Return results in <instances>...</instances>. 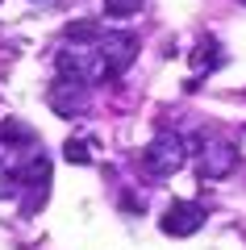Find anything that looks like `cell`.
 Listing matches in <instances>:
<instances>
[{
	"mask_svg": "<svg viewBox=\"0 0 246 250\" xmlns=\"http://www.w3.org/2000/svg\"><path fill=\"white\" fill-rule=\"evenodd\" d=\"M242 4H246V0H242Z\"/></svg>",
	"mask_w": 246,
	"mask_h": 250,
	"instance_id": "12",
	"label": "cell"
},
{
	"mask_svg": "<svg viewBox=\"0 0 246 250\" xmlns=\"http://www.w3.org/2000/svg\"><path fill=\"white\" fill-rule=\"evenodd\" d=\"M238 167V146L234 142H209L201 150V179H225L229 171Z\"/></svg>",
	"mask_w": 246,
	"mask_h": 250,
	"instance_id": "5",
	"label": "cell"
},
{
	"mask_svg": "<svg viewBox=\"0 0 246 250\" xmlns=\"http://www.w3.org/2000/svg\"><path fill=\"white\" fill-rule=\"evenodd\" d=\"M217 59H221V54H217V42H213V38H209V42H201V46H196V54H192L196 67H204V62H209V67H217Z\"/></svg>",
	"mask_w": 246,
	"mask_h": 250,
	"instance_id": "11",
	"label": "cell"
},
{
	"mask_svg": "<svg viewBox=\"0 0 246 250\" xmlns=\"http://www.w3.org/2000/svg\"><path fill=\"white\" fill-rule=\"evenodd\" d=\"M184 159H188V150H184V138H179V134H155V138H150V146L142 150L146 171H150V175H158V179L176 175V171L184 167Z\"/></svg>",
	"mask_w": 246,
	"mask_h": 250,
	"instance_id": "1",
	"label": "cell"
},
{
	"mask_svg": "<svg viewBox=\"0 0 246 250\" xmlns=\"http://www.w3.org/2000/svg\"><path fill=\"white\" fill-rule=\"evenodd\" d=\"M46 104H50L59 117H79L84 108H88V83L71 80V75H59V80L46 88Z\"/></svg>",
	"mask_w": 246,
	"mask_h": 250,
	"instance_id": "3",
	"label": "cell"
},
{
	"mask_svg": "<svg viewBox=\"0 0 246 250\" xmlns=\"http://www.w3.org/2000/svg\"><path fill=\"white\" fill-rule=\"evenodd\" d=\"M96 54H100V62H105V75L117 80V75L138 59V38L134 34H105L96 42Z\"/></svg>",
	"mask_w": 246,
	"mask_h": 250,
	"instance_id": "2",
	"label": "cell"
},
{
	"mask_svg": "<svg viewBox=\"0 0 246 250\" xmlns=\"http://www.w3.org/2000/svg\"><path fill=\"white\" fill-rule=\"evenodd\" d=\"M0 142L9 146V150H17V146H34L38 134H34V125L17 121V117H4V121H0Z\"/></svg>",
	"mask_w": 246,
	"mask_h": 250,
	"instance_id": "7",
	"label": "cell"
},
{
	"mask_svg": "<svg viewBox=\"0 0 246 250\" xmlns=\"http://www.w3.org/2000/svg\"><path fill=\"white\" fill-rule=\"evenodd\" d=\"M142 9V0H105V13L109 17H134Z\"/></svg>",
	"mask_w": 246,
	"mask_h": 250,
	"instance_id": "10",
	"label": "cell"
},
{
	"mask_svg": "<svg viewBox=\"0 0 246 250\" xmlns=\"http://www.w3.org/2000/svg\"><path fill=\"white\" fill-rule=\"evenodd\" d=\"M63 34H67L71 42H100V38H105V29H100V21H71Z\"/></svg>",
	"mask_w": 246,
	"mask_h": 250,
	"instance_id": "8",
	"label": "cell"
},
{
	"mask_svg": "<svg viewBox=\"0 0 246 250\" xmlns=\"http://www.w3.org/2000/svg\"><path fill=\"white\" fill-rule=\"evenodd\" d=\"M17 184L29 188V192H46V184H50V159H46L42 150H34V154L17 167Z\"/></svg>",
	"mask_w": 246,
	"mask_h": 250,
	"instance_id": "6",
	"label": "cell"
},
{
	"mask_svg": "<svg viewBox=\"0 0 246 250\" xmlns=\"http://www.w3.org/2000/svg\"><path fill=\"white\" fill-rule=\"evenodd\" d=\"M158 225H163V233H171V238H192L204 225V208L196 205V200H176V205L163 213Z\"/></svg>",
	"mask_w": 246,
	"mask_h": 250,
	"instance_id": "4",
	"label": "cell"
},
{
	"mask_svg": "<svg viewBox=\"0 0 246 250\" xmlns=\"http://www.w3.org/2000/svg\"><path fill=\"white\" fill-rule=\"evenodd\" d=\"M63 154H67V163H92V142L88 138H67V146H63Z\"/></svg>",
	"mask_w": 246,
	"mask_h": 250,
	"instance_id": "9",
	"label": "cell"
}]
</instances>
